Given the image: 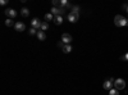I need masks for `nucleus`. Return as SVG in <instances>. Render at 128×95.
<instances>
[{
    "label": "nucleus",
    "instance_id": "1",
    "mask_svg": "<svg viewBox=\"0 0 128 95\" xmlns=\"http://www.w3.org/2000/svg\"><path fill=\"white\" fill-rule=\"evenodd\" d=\"M114 23H115V26H118V27L128 26V19L124 18L123 16L118 14V16H115V18H114Z\"/></svg>",
    "mask_w": 128,
    "mask_h": 95
},
{
    "label": "nucleus",
    "instance_id": "2",
    "mask_svg": "<svg viewBox=\"0 0 128 95\" xmlns=\"http://www.w3.org/2000/svg\"><path fill=\"white\" fill-rule=\"evenodd\" d=\"M114 86H115V89L116 90H123L124 87H126V81L123 80V78H118V80H115L114 81Z\"/></svg>",
    "mask_w": 128,
    "mask_h": 95
},
{
    "label": "nucleus",
    "instance_id": "3",
    "mask_svg": "<svg viewBox=\"0 0 128 95\" xmlns=\"http://www.w3.org/2000/svg\"><path fill=\"white\" fill-rule=\"evenodd\" d=\"M64 12H66V9H64V8H55V7H52L51 8V14L52 16H62Z\"/></svg>",
    "mask_w": 128,
    "mask_h": 95
},
{
    "label": "nucleus",
    "instance_id": "4",
    "mask_svg": "<svg viewBox=\"0 0 128 95\" xmlns=\"http://www.w3.org/2000/svg\"><path fill=\"white\" fill-rule=\"evenodd\" d=\"M41 23L42 22H40V19H37V18H34V19L31 21V26L34 27L35 30H37V31L41 30Z\"/></svg>",
    "mask_w": 128,
    "mask_h": 95
},
{
    "label": "nucleus",
    "instance_id": "5",
    "mask_svg": "<svg viewBox=\"0 0 128 95\" xmlns=\"http://www.w3.org/2000/svg\"><path fill=\"white\" fill-rule=\"evenodd\" d=\"M113 85H114V78H110V80H108V81H105V82H104L102 87H104L105 90L110 91V90H112V87H113Z\"/></svg>",
    "mask_w": 128,
    "mask_h": 95
},
{
    "label": "nucleus",
    "instance_id": "6",
    "mask_svg": "<svg viewBox=\"0 0 128 95\" xmlns=\"http://www.w3.org/2000/svg\"><path fill=\"white\" fill-rule=\"evenodd\" d=\"M78 18H80V14H78V13H73V12H70V13L68 14V21H69V22H72V23L77 22Z\"/></svg>",
    "mask_w": 128,
    "mask_h": 95
},
{
    "label": "nucleus",
    "instance_id": "7",
    "mask_svg": "<svg viewBox=\"0 0 128 95\" xmlns=\"http://www.w3.org/2000/svg\"><path fill=\"white\" fill-rule=\"evenodd\" d=\"M5 14H6L10 19H13V18L17 17V12H16L14 9H12V8H6V9H5Z\"/></svg>",
    "mask_w": 128,
    "mask_h": 95
},
{
    "label": "nucleus",
    "instance_id": "8",
    "mask_svg": "<svg viewBox=\"0 0 128 95\" xmlns=\"http://www.w3.org/2000/svg\"><path fill=\"white\" fill-rule=\"evenodd\" d=\"M62 41L66 45H68V44H70V41H72V36L69 34H63L62 35Z\"/></svg>",
    "mask_w": 128,
    "mask_h": 95
},
{
    "label": "nucleus",
    "instance_id": "9",
    "mask_svg": "<svg viewBox=\"0 0 128 95\" xmlns=\"http://www.w3.org/2000/svg\"><path fill=\"white\" fill-rule=\"evenodd\" d=\"M14 28L18 31V32H22V31L26 30V25H24L23 22H17V23L14 25Z\"/></svg>",
    "mask_w": 128,
    "mask_h": 95
},
{
    "label": "nucleus",
    "instance_id": "10",
    "mask_svg": "<svg viewBox=\"0 0 128 95\" xmlns=\"http://www.w3.org/2000/svg\"><path fill=\"white\" fill-rule=\"evenodd\" d=\"M36 36H37V39L40 40V41H44L45 39H46V34L44 32V31H37V34H36Z\"/></svg>",
    "mask_w": 128,
    "mask_h": 95
},
{
    "label": "nucleus",
    "instance_id": "11",
    "mask_svg": "<svg viewBox=\"0 0 128 95\" xmlns=\"http://www.w3.org/2000/svg\"><path fill=\"white\" fill-rule=\"evenodd\" d=\"M62 50H63V53H66V54L70 53V51H72V46H70V44H68V45H64Z\"/></svg>",
    "mask_w": 128,
    "mask_h": 95
},
{
    "label": "nucleus",
    "instance_id": "12",
    "mask_svg": "<svg viewBox=\"0 0 128 95\" xmlns=\"http://www.w3.org/2000/svg\"><path fill=\"white\" fill-rule=\"evenodd\" d=\"M54 22H55V25H62L63 23V17L62 16H56L54 18Z\"/></svg>",
    "mask_w": 128,
    "mask_h": 95
},
{
    "label": "nucleus",
    "instance_id": "13",
    "mask_svg": "<svg viewBox=\"0 0 128 95\" xmlns=\"http://www.w3.org/2000/svg\"><path fill=\"white\" fill-rule=\"evenodd\" d=\"M20 14H22V17H28L30 16V10L27 8H22V10H20Z\"/></svg>",
    "mask_w": 128,
    "mask_h": 95
},
{
    "label": "nucleus",
    "instance_id": "14",
    "mask_svg": "<svg viewBox=\"0 0 128 95\" xmlns=\"http://www.w3.org/2000/svg\"><path fill=\"white\" fill-rule=\"evenodd\" d=\"M52 7L62 8V0H52Z\"/></svg>",
    "mask_w": 128,
    "mask_h": 95
},
{
    "label": "nucleus",
    "instance_id": "15",
    "mask_svg": "<svg viewBox=\"0 0 128 95\" xmlns=\"http://www.w3.org/2000/svg\"><path fill=\"white\" fill-rule=\"evenodd\" d=\"M49 28V25H48V22H42L41 23V31H44V32H45V31Z\"/></svg>",
    "mask_w": 128,
    "mask_h": 95
},
{
    "label": "nucleus",
    "instance_id": "16",
    "mask_svg": "<svg viewBox=\"0 0 128 95\" xmlns=\"http://www.w3.org/2000/svg\"><path fill=\"white\" fill-rule=\"evenodd\" d=\"M13 25H16V23L13 22V19H10V18H8V19L5 21V26L10 27V26H13Z\"/></svg>",
    "mask_w": 128,
    "mask_h": 95
},
{
    "label": "nucleus",
    "instance_id": "17",
    "mask_svg": "<svg viewBox=\"0 0 128 95\" xmlns=\"http://www.w3.org/2000/svg\"><path fill=\"white\" fill-rule=\"evenodd\" d=\"M54 18H55V17L52 16L51 13H46V14H45V19H46V21H52Z\"/></svg>",
    "mask_w": 128,
    "mask_h": 95
},
{
    "label": "nucleus",
    "instance_id": "18",
    "mask_svg": "<svg viewBox=\"0 0 128 95\" xmlns=\"http://www.w3.org/2000/svg\"><path fill=\"white\" fill-rule=\"evenodd\" d=\"M109 95H119V92H118V90H116V89H112L109 91Z\"/></svg>",
    "mask_w": 128,
    "mask_h": 95
},
{
    "label": "nucleus",
    "instance_id": "19",
    "mask_svg": "<svg viewBox=\"0 0 128 95\" xmlns=\"http://www.w3.org/2000/svg\"><path fill=\"white\" fill-rule=\"evenodd\" d=\"M72 12H73V13H78V14H80V8H78V7H73V8H72Z\"/></svg>",
    "mask_w": 128,
    "mask_h": 95
},
{
    "label": "nucleus",
    "instance_id": "20",
    "mask_svg": "<svg viewBox=\"0 0 128 95\" xmlns=\"http://www.w3.org/2000/svg\"><path fill=\"white\" fill-rule=\"evenodd\" d=\"M36 31H37V30H35L34 27H31V28H30V35H35V34H37Z\"/></svg>",
    "mask_w": 128,
    "mask_h": 95
},
{
    "label": "nucleus",
    "instance_id": "21",
    "mask_svg": "<svg viewBox=\"0 0 128 95\" xmlns=\"http://www.w3.org/2000/svg\"><path fill=\"white\" fill-rule=\"evenodd\" d=\"M120 60H128V53H127L126 55H122L120 57Z\"/></svg>",
    "mask_w": 128,
    "mask_h": 95
},
{
    "label": "nucleus",
    "instance_id": "22",
    "mask_svg": "<svg viewBox=\"0 0 128 95\" xmlns=\"http://www.w3.org/2000/svg\"><path fill=\"white\" fill-rule=\"evenodd\" d=\"M64 45H66V44H64V43H63L62 40H60L59 43H58V46H59V48H62V49H63V46H64Z\"/></svg>",
    "mask_w": 128,
    "mask_h": 95
},
{
    "label": "nucleus",
    "instance_id": "23",
    "mask_svg": "<svg viewBox=\"0 0 128 95\" xmlns=\"http://www.w3.org/2000/svg\"><path fill=\"white\" fill-rule=\"evenodd\" d=\"M0 4H2V5H5V4H6V0H2V2H0Z\"/></svg>",
    "mask_w": 128,
    "mask_h": 95
},
{
    "label": "nucleus",
    "instance_id": "24",
    "mask_svg": "<svg viewBox=\"0 0 128 95\" xmlns=\"http://www.w3.org/2000/svg\"><path fill=\"white\" fill-rule=\"evenodd\" d=\"M127 13H128V7H127Z\"/></svg>",
    "mask_w": 128,
    "mask_h": 95
}]
</instances>
